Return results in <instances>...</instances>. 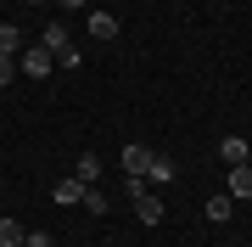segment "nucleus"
Segmentation results:
<instances>
[{"label": "nucleus", "mask_w": 252, "mask_h": 247, "mask_svg": "<svg viewBox=\"0 0 252 247\" xmlns=\"http://www.w3.org/2000/svg\"><path fill=\"white\" fill-rule=\"evenodd\" d=\"M84 208H90V213H107V191H101V185H84Z\"/></svg>", "instance_id": "14"}, {"label": "nucleus", "mask_w": 252, "mask_h": 247, "mask_svg": "<svg viewBox=\"0 0 252 247\" xmlns=\"http://www.w3.org/2000/svg\"><path fill=\"white\" fill-rule=\"evenodd\" d=\"M247 163H252V152H247Z\"/></svg>", "instance_id": "19"}, {"label": "nucleus", "mask_w": 252, "mask_h": 247, "mask_svg": "<svg viewBox=\"0 0 252 247\" xmlns=\"http://www.w3.org/2000/svg\"><path fill=\"white\" fill-rule=\"evenodd\" d=\"M23 247H51V236H45V230H28V236H23Z\"/></svg>", "instance_id": "16"}, {"label": "nucleus", "mask_w": 252, "mask_h": 247, "mask_svg": "<svg viewBox=\"0 0 252 247\" xmlns=\"http://www.w3.org/2000/svg\"><path fill=\"white\" fill-rule=\"evenodd\" d=\"M202 213H207V219H213V225H224L230 213H235V197H230V191H219V197H207V208H202Z\"/></svg>", "instance_id": "6"}, {"label": "nucleus", "mask_w": 252, "mask_h": 247, "mask_svg": "<svg viewBox=\"0 0 252 247\" xmlns=\"http://www.w3.org/2000/svg\"><path fill=\"white\" fill-rule=\"evenodd\" d=\"M73 180H84V185H95V180H101V157H95V152H84L79 163H73Z\"/></svg>", "instance_id": "10"}, {"label": "nucleus", "mask_w": 252, "mask_h": 247, "mask_svg": "<svg viewBox=\"0 0 252 247\" xmlns=\"http://www.w3.org/2000/svg\"><path fill=\"white\" fill-rule=\"evenodd\" d=\"M51 68H56V56L39 45V39H34V45H23V56H17V73H28V79H51Z\"/></svg>", "instance_id": "2"}, {"label": "nucleus", "mask_w": 252, "mask_h": 247, "mask_svg": "<svg viewBox=\"0 0 252 247\" xmlns=\"http://www.w3.org/2000/svg\"><path fill=\"white\" fill-rule=\"evenodd\" d=\"M146 163H152V146H135L129 141L124 146V174H146Z\"/></svg>", "instance_id": "8"}, {"label": "nucleus", "mask_w": 252, "mask_h": 247, "mask_svg": "<svg viewBox=\"0 0 252 247\" xmlns=\"http://www.w3.org/2000/svg\"><path fill=\"white\" fill-rule=\"evenodd\" d=\"M135 219H140V225H162V202H157L152 191L135 197Z\"/></svg>", "instance_id": "5"}, {"label": "nucleus", "mask_w": 252, "mask_h": 247, "mask_svg": "<svg viewBox=\"0 0 252 247\" xmlns=\"http://www.w3.org/2000/svg\"><path fill=\"white\" fill-rule=\"evenodd\" d=\"M247 152H252V146H247L241 135H224V141H219V157H224L230 169H235V163H247Z\"/></svg>", "instance_id": "7"}, {"label": "nucleus", "mask_w": 252, "mask_h": 247, "mask_svg": "<svg viewBox=\"0 0 252 247\" xmlns=\"http://www.w3.org/2000/svg\"><path fill=\"white\" fill-rule=\"evenodd\" d=\"M174 174H180V169H174V157H168V152H152V163H146V185H168Z\"/></svg>", "instance_id": "3"}, {"label": "nucleus", "mask_w": 252, "mask_h": 247, "mask_svg": "<svg viewBox=\"0 0 252 247\" xmlns=\"http://www.w3.org/2000/svg\"><path fill=\"white\" fill-rule=\"evenodd\" d=\"M56 6H62V11H73V6H84V0H56Z\"/></svg>", "instance_id": "17"}, {"label": "nucleus", "mask_w": 252, "mask_h": 247, "mask_svg": "<svg viewBox=\"0 0 252 247\" xmlns=\"http://www.w3.org/2000/svg\"><path fill=\"white\" fill-rule=\"evenodd\" d=\"M11 79H17V56H0V90H6Z\"/></svg>", "instance_id": "15"}, {"label": "nucleus", "mask_w": 252, "mask_h": 247, "mask_svg": "<svg viewBox=\"0 0 252 247\" xmlns=\"http://www.w3.org/2000/svg\"><path fill=\"white\" fill-rule=\"evenodd\" d=\"M23 236H28V230L17 219H0V247H23Z\"/></svg>", "instance_id": "13"}, {"label": "nucleus", "mask_w": 252, "mask_h": 247, "mask_svg": "<svg viewBox=\"0 0 252 247\" xmlns=\"http://www.w3.org/2000/svg\"><path fill=\"white\" fill-rule=\"evenodd\" d=\"M56 202H62V208H67V202H84V180H73V174H67V180L56 185Z\"/></svg>", "instance_id": "12"}, {"label": "nucleus", "mask_w": 252, "mask_h": 247, "mask_svg": "<svg viewBox=\"0 0 252 247\" xmlns=\"http://www.w3.org/2000/svg\"><path fill=\"white\" fill-rule=\"evenodd\" d=\"M28 6H45V0H28Z\"/></svg>", "instance_id": "18"}, {"label": "nucleus", "mask_w": 252, "mask_h": 247, "mask_svg": "<svg viewBox=\"0 0 252 247\" xmlns=\"http://www.w3.org/2000/svg\"><path fill=\"white\" fill-rule=\"evenodd\" d=\"M90 34L95 39H118V17H112V11H95V17H90Z\"/></svg>", "instance_id": "11"}, {"label": "nucleus", "mask_w": 252, "mask_h": 247, "mask_svg": "<svg viewBox=\"0 0 252 247\" xmlns=\"http://www.w3.org/2000/svg\"><path fill=\"white\" fill-rule=\"evenodd\" d=\"M67 34H73L67 23H45V34H39V45L56 56V68H79V45H73Z\"/></svg>", "instance_id": "1"}, {"label": "nucleus", "mask_w": 252, "mask_h": 247, "mask_svg": "<svg viewBox=\"0 0 252 247\" xmlns=\"http://www.w3.org/2000/svg\"><path fill=\"white\" fill-rule=\"evenodd\" d=\"M23 45H28V34L17 23H0V56H23Z\"/></svg>", "instance_id": "4"}, {"label": "nucleus", "mask_w": 252, "mask_h": 247, "mask_svg": "<svg viewBox=\"0 0 252 247\" xmlns=\"http://www.w3.org/2000/svg\"><path fill=\"white\" fill-rule=\"evenodd\" d=\"M230 197H235V202L252 197V163H235V169H230Z\"/></svg>", "instance_id": "9"}]
</instances>
